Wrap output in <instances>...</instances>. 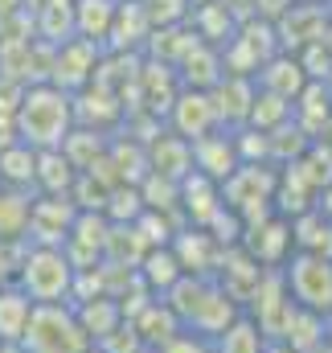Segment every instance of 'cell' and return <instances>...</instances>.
Wrapping results in <instances>:
<instances>
[{"mask_svg":"<svg viewBox=\"0 0 332 353\" xmlns=\"http://www.w3.org/2000/svg\"><path fill=\"white\" fill-rule=\"evenodd\" d=\"M180 87H189V90H214L226 74H222V54L214 50V46H193L185 58H180Z\"/></svg>","mask_w":332,"mask_h":353,"instance_id":"obj_14","label":"cell"},{"mask_svg":"<svg viewBox=\"0 0 332 353\" xmlns=\"http://www.w3.org/2000/svg\"><path fill=\"white\" fill-rule=\"evenodd\" d=\"M79 210L70 197H33V210H29V243L33 247H62L70 239V226H74Z\"/></svg>","mask_w":332,"mask_h":353,"instance_id":"obj_9","label":"cell"},{"mask_svg":"<svg viewBox=\"0 0 332 353\" xmlns=\"http://www.w3.org/2000/svg\"><path fill=\"white\" fill-rule=\"evenodd\" d=\"M329 353H332V337H329Z\"/></svg>","mask_w":332,"mask_h":353,"instance_id":"obj_30","label":"cell"},{"mask_svg":"<svg viewBox=\"0 0 332 353\" xmlns=\"http://www.w3.org/2000/svg\"><path fill=\"white\" fill-rule=\"evenodd\" d=\"M201 4H214V0H189V8H201Z\"/></svg>","mask_w":332,"mask_h":353,"instance_id":"obj_28","label":"cell"},{"mask_svg":"<svg viewBox=\"0 0 332 353\" xmlns=\"http://www.w3.org/2000/svg\"><path fill=\"white\" fill-rule=\"evenodd\" d=\"M254 87L267 90V94H279V99H287V103H295L300 90L308 87V74L300 70L295 54H275V58H267V62L258 66Z\"/></svg>","mask_w":332,"mask_h":353,"instance_id":"obj_12","label":"cell"},{"mask_svg":"<svg viewBox=\"0 0 332 353\" xmlns=\"http://www.w3.org/2000/svg\"><path fill=\"white\" fill-rule=\"evenodd\" d=\"M332 21V4H316V0H295L279 21H275V41L279 54H300L304 46L320 41Z\"/></svg>","mask_w":332,"mask_h":353,"instance_id":"obj_7","label":"cell"},{"mask_svg":"<svg viewBox=\"0 0 332 353\" xmlns=\"http://www.w3.org/2000/svg\"><path fill=\"white\" fill-rule=\"evenodd\" d=\"M29 210H33V197L29 189H8L0 185V243H25L29 234Z\"/></svg>","mask_w":332,"mask_h":353,"instance_id":"obj_16","label":"cell"},{"mask_svg":"<svg viewBox=\"0 0 332 353\" xmlns=\"http://www.w3.org/2000/svg\"><path fill=\"white\" fill-rule=\"evenodd\" d=\"M33 316V300L21 288H0V345H21L25 329Z\"/></svg>","mask_w":332,"mask_h":353,"instance_id":"obj_19","label":"cell"},{"mask_svg":"<svg viewBox=\"0 0 332 353\" xmlns=\"http://www.w3.org/2000/svg\"><path fill=\"white\" fill-rule=\"evenodd\" d=\"M12 132L33 152L62 148V140L74 132V94L58 90L54 83L25 87L21 103H17V115H12Z\"/></svg>","mask_w":332,"mask_h":353,"instance_id":"obj_1","label":"cell"},{"mask_svg":"<svg viewBox=\"0 0 332 353\" xmlns=\"http://www.w3.org/2000/svg\"><path fill=\"white\" fill-rule=\"evenodd\" d=\"M8 12H21V0H0V17H8Z\"/></svg>","mask_w":332,"mask_h":353,"instance_id":"obj_26","label":"cell"},{"mask_svg":"<svg viewBox=\"0 0 332 353\" xmlns=\"http://www.w3.org/2000/svg\"><path fill=\"white\" fill-rule=\"evenodd\" d=\"M320 46H324V50L332 54V21H329V29H324V37H320Z\"/></svg>","mask_w":332,"mask_h":353,"instance_id":"obj_27","label":"cell"},{"mask_svg":"<svg viewBox=\"0 0 332 353\" xmlns=\"http://www.w3.org/2000/svg\"><path fill=\"white\" fill-rule=\"evenodd\" d=\"M218 337H222V341H218L222 353H262V350H267L262 329H258V325H250V321H242V316H238L234 325H226Z\"/></svg>","mask_w":332,"mask_h":353,"instance_id":"obj_23","label":"cell"},{"mask_svg":"<svg viewBox=\"0 0 332 353\" xmlns=\"http://www.w3.org/2000/svg\"><path fill=\"white\" fill-rule=\"evenodd\" d=\"M287 300L304 312H316L332 321V259L329 255H308V251H291V259L279 267Z\"/></svg>","mask_w":332,"mask_h":353,"instance_id":"obj_3","label":"cell"},{"mask_svg":"<svg viewBox=\"0 0 332 353\" xmlns=\"http://www.w3.org/2000/svg\"><path fill=\"white\" fill-rule=\"evenodd\" d=\"M17 243H0V288L12 279V271H17Z\"/></svg>","mask_w":332,"mask_h":353,"instance_id":"obj_25","label":"cell"},{"mask_svg":"<svg viewBox=\"0 0 332 353\" xmlns=\"http://www.w3.org/2000/svg\"><path fill=\"white\" fill-rule=\"evenodd\" d=\"M115 4H119V0H70V12H74V37L94 41V46L103 50L107 29H111V17H115Z\"/></svg>","mask_w":332,"mask_h":353,"instance_id":"obj_17","label":"cell"},{"mask_svg":"<svg viewBox=\"0 0 332 353\" xmlns=\"http://www.w3.org/2000/svg\"><path fill=\"white\" fill-rule=\"evenodd\" d=\"M94 66H98V46L94 41H83V37H70L66 46H58L45 83H54L58 90L74 94V90H83L94 83Z\"/></svg>","mask_w":332,"mask_h":353,"instance_id":"obj_10","label":"cell"},{"mask_svg":"<svg viewBox=\"0 0 332 353\" xmlns=\"http://www.w3.org/2000/svg\"><path fill=\"white\" fill-rule=\"evenodd\" d=\"M74 176H79V169L62 157V148L37 152V173H33V185H37L45 197H70Z\"/></svg>","mask_w":332,"mask_h":353,"instance_id":"obj_18","label":"cell"},{"mask_svg":"<svg viewBox=\"0 0 332 353\" xmlns=\"http://www.w3.org/2000/svg\"><path fill=\"white\" fill-rule=\"evenodd\" d=\"M214 99V111H218V123H247L250 115V99H254V79H222L218 87L209 90Z\"/></svg>","mask_w":332,"mask_h":353,"instance_id":"obj_15","label":"cell"},{"mask_svg":"<svg viewBox=\"0 0 332 353\" xmlns=\"http://www.w3.org/2000/svg\"><path fill=\"white\" fill-rule=\"evenodd\" d=\"M168 119H172V136H180L185 144H197V140H205L222 128L209 90H189V87H180L176 99L168 103Z\"/></svg>","mask_w":332,"mask_h":353,"instance_id":"obj_8","label":"cell"},{"mask_svg":"<svg viewBox=\"0 0 332 353\" xmlns=\"http://www.w3.org/2000/svg\"><path fill=\"white\" fill-rule=\"evenodd\" d=\"M25 353H86L90 341L83 337L74 312L66 304H33L29 329L21 337Z\"/></svg>","mask_w":332,"mask_h":353,"instance_id":"obj_4","label":"cell"},{"mask_svg":"<svg viewBox=\"0 0 332 353\" xmlns=\"http://www.w3.org/2000/svg\"><path fill=\"white\" fill-rule=\"evenodd\" d=\"M144 17L152 29H172V25H185L189 21V0H140Z\"/></svg>","mask_w":332,"mask_h":353,"instance_id":"obj_24","label":"cell"},{"mask_svg":"<svg viewBox=\"0 0 332 353\" xmlns=\"http://www.w3.org/2000/svg\"><path fill=\"white\" fill-rule=\"evenodd\" d=\"M275 185H279V169H275V165H238L218 189H222V205H226L230 214H238L242 226H247L254 218L271 214V205H275Z\"/></svg>","mask_w":332,"mask_h":353,"instance_id":"obj_5","label":"cell"},{"mask_svg":"<svg viewBox=\"0 0 332 353\" xmlns=\"http://www.w3.org/2000/svg\"><path fill=\"white\" fill-rule=\"evenodd\" d=\"M291 119V103L279 99V94H267V90L254 87V99H250V115H247V128L254 132H275L279 123Z\"/></svg>","mask_w":332,"mask_h":353,"instance_id":"obj_22","label":"cell"},{"mask_svg":"<svg viewBox=\"0 0 332 353\" xmlns=\"http://www.w3.org/2000/svg\"><path fill=\"white\" fill-rule=\"evenodd\" d=\"M324 90H329V99H332V74H329V79H324Z\"/></svg>","mask_w":332,"mask_h":353,"instance_id":"obj_29","label":"cell"},{"mask_svg":"<svg viewBox=\"0 0 332 353\" xmlns=\"http://www.w3.org/2000/svg\"><path fill=\"white\" fill-rule=\"evenodd\" d=\"M238 247H242L262 271H279V267L291 259V251H295V243H291V222L271 210V214H262V218H254V222L242 226Z\"/></svg>","mask_w":332,"mask_h":353,"instance_id":"obj_6","label":"cell"},{"mask_svg":"<svg viewBox=\"0 0 332 353\" xmlns=\"http://www.w3.org/2000/svg\"><path fill=\"white\" fill-rule=\"evenodd\" d=\"M33 173H37V152L21 140L4 144L0 148V185L8 189H29L33 185Z\"/></svg>","mask_w":332,"mask_h":353,"instance_id":"obj_20","label":"cell"},{"mask_svg":"<svg viewBox=\"0 0 332 353\" xmlns=\"http://www.w3.org/2000/svg\"><path fill=\"white\" fill-rule=\"evenodd\" d=\"M144 152H148V173L168 176V181H185L193 173V144H185L172 132L152 136V144H144Z\"/></svg>","mask_w":332,"mask_h":353,"instance_id":"obj_11","label":"cell"},{"mask_svg":"<svg viewBox=\"0 0 332 353\" xmlns=\"http://www.w3.org/2000/svg\"><path fill=\"white\" fill-rule=\"evenodd\" d=\"M234 169H238V152H234L230 132H214V136H205V140L193 144V173H201L222 185Z\"/></svg>","mask_w":332,"mask_h":353,"instance_id":"obj_13","label":"cell"},{"mask_svg":"<svg viewBox=\"0 0 332 353\" xmlns=\"http://www.w3.org/2000/svg\"><path fill=\"white\" fill-rule=\"evenodd\" d=\"M74 275L79 267L62 247H25L17 255L12 283L33 300V304H66L74 296Z\"/></svg>","mask_w":332,"mask_h":353,"instance_id":"obj_2","label":"cell"},{"mask_svg":"<svg viewBox=\"0 0 332 353\" xmlns=\"http://www.w3.org/2000/svg\"><path fill=\"white\" fill-rule=\"evenodd\" d=\"M37 12V37H45L54 50L58 46H66L70 37H74V12H70V0H50V4H41V8H33Z\"/></svg>","mask_w":332,"mask_h":353,"instance_id":"obj_21","label":"cell"}]
</instances>
